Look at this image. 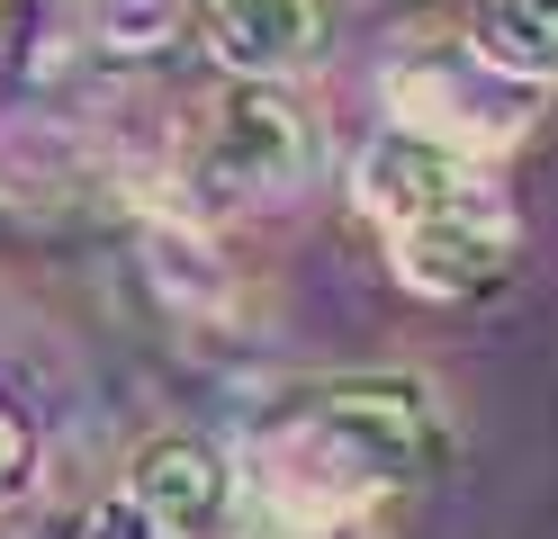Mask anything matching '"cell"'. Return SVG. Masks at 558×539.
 Returning <instances> with one entry per match:
<instances>
[{
	"label": "cell",
	"mask_w": 558,
	"mask_h": 539,
	"mask_svg": "<svg viewBox=\"0 0 558 539\" xmlns=\"http://www.w3.org/2000/svg\"><path fill=\"white\" fill-rule=\"evenodd\" d=\"M262 513H378L450 467V414L424 378H306L243 431Z\"/></svg>",
	"instance_id": "obj_1"
},
{
	"label": "cell",
	"mask_w": 558,
	"mask_h": 539,
	"mask_svg": "<svg viewBox=\"0 0 558 539\" xmlns=\"http://www.w3.org/2000/svg\"><path fill=\"white\" fill-rule=\"evenodd\" d=\"M378 90H388L397 126H424V135H441V144H460V154L496 162V154H513V144L532 135L549 82L505 72L496 54L477 46V36H424V46L388 54Z\"/></svg>",
	"instance_id": "obj_2"
},
{
	"label": "cell",
	"mask_w": 558,
	"mask_h": 539,
	"mask_svg": "<svg viewBox=\"0 0 558 539\" xmlns=\"http://www.w3.org/2000/svg\"><path fill=\"white\" fill-rule=\"evenodd\" d=\"M306 118L279 82H226V99L198 118L190 135V198L198 207H279L306 180Z\"/></svg>",
	"instance_id": "obj_3"
},
{
	"label": "cell",
	"mask_w": 558,
	"mask_h": 539,
	"mask_svg": "<svg viewBox=\"0 0 558 539\" xmlns=\"http://www.w3.org/2000/svg\"><path fill=\"white\" fill-rule=\"evenodd\" d=\"M352 189H361V207L378 216V234L414 225V216L496 207V198H505L496 180H486L477 154H460V144H441V135H424V126H388V135H369V144H361V162H352Z\"/></svg>",
	"instance_id": "obj_4"
},
{
	"label": "cell",
	"mask_w": 558,
	"mask_h": 539,
	"mask_svg": "<svg viewBox=\"0 0 558 539\" xmlns=\"http://www.w3.org/2000/svg\"><path fill=\"white\" fill-rule=\"evenodd\" d=\"M388 270L397 287L433 306H477L513 279V207H450V216H414L388 234Z\"/></svg>",
	"instance_id": "obj_5"
},
{
	"label": "cell",
	"mask_w": 558,
	"mask_h": 539,
	"mask_svg": "<svg viewBox=\"0 0 558 539\" xmlns=\"http://www.w3.org/2000/svg\"><path fill=\"white\" fill-rule=\"evenodd\" d=\"M190 27L234 82H279V72L316 63L325 0H190Z\"/></svg>",
	"instance_id": "obj_6"
},
{
	"label": "cell",
	"mask_w": 558,
	"mask_h": 539,
	"mask_svg": "<svg viewBox=\"0 0 558 539\" xmlns=\"http://www.w3.org/2000/svg\"><path fill=\"white\" fill-rule=\"evenodd\" d=\"M126 486L154 503V513L181 530V539H207V530H226L234 513V467L198 441V431H154L145 450L126 458Z\"/></svg>",
	"instance_id": "obj_7"
},
{
	"label": "cell",
	"mask_w": 558,
	"mask_h": 539,
	"mask_svg": "<svg viewBox=\"0 0 558 539\" xmlns=\"http://www.w3.org/2000/svg\"><path fill=\"white\" fill-rule=\"evenodd\" d=\"M99 180V154L63 118H0V207L19 216H63Z\"/></svg>",
	"instance_id": "obj_8"
},
{
	"label": "cell",
	"mask_w": 558,
	"mask_h": 539,
	"mask_svg": "<svg viewBox=\"0 0 558 539\" xmlns=\"http://www.w3.org/2000/svg\"><path fill=\"white\" fill-rule=\"evenodd\" d=\"M145 279L162 287V306L190 315V323H217V315L234 306V270L217 261L207 225L181 216V207H154V216H145Z\"/></svg>",
	"instance_id": "obj_9"
},
{
	"label": "cell",
	"mask_w": 558,
	"mask_h": 539,
	"mask_svg": "<svg viewBox=\"0 0 558 539\" xmlns=\"http://www.w3.org/2000/svg\"><path fill=\"white\" fill-rule=\"evenodd\" d=\"M469 36L522 82H558V0H477Z\"/></svg>",
	"instance_id": "obj_10"
},
{
	"label": "cell",
	"mask_w": 558,
	"mask_h": 539,
	"mask_svg": "<svg viewBox=\"0 0 558 539\" xmlns=\"http://www.w3.org/2000/svg\"><path fill=\"white\" fill-rule=\"evenodd\" d=\"M82 27L109 63H154L190 36V0H90Z\"/></svg>",
	"instance_id": "obj_11"
},
{
	"label": "cell",
	"mask_w": 558,
	"mask_h": 539,
	"mask_svg": "<svg viewBox=\"0 0 558 539\" xmlns=\"http://www.w3.org/2000/svg\"><path fill=\"white\" fill-rule=\"evenodd\" d=\"M37 458H46V441H37V422H27V405L0 395V503H19L37 486Z\"/></svg>",
	"instance_id": "obj_12"
},
{
	"label": "cell",
	"mask_w": 558,
	"mask_h": 539,
	"mask_svg": "<svg viewBox=\"0 0 558 539\" xmlns=\"http://www.w3.org/2000/svg\"><path fill=\"white\" fill-rule=\"evenodd\" d=\"M82 539H181V530H171V522H162L135 486H118V494H99V503H90Z\"/></svg>",
	"instance_id": "obj_13"
},
{
	"label": "cell",
	"mask_w": 558,
	"mask_h": 539,
	"mask_svg": "<svg viewBox=\"0 0 558 539\" xmlns=\"http://www.w3.org/2000/svg\"><path fill=\"white\" fill-rule=\"evenodd\" d=\"M279 539H388L378 513H270Z\"/></svg>",
	"instance_id": "obj_14"
}]
</instances>
